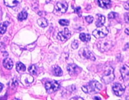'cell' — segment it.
<instances>
[{
	"mask_svg": "<svg viewBox=\"0 0 129 100\" xmlns=\"http://www.w3.org/2000/svg\"><path fill=\"white\" fill-rule=\"evenodd\" d=\"M102 88L101 83L97 81H92L87 85L82 87V90L85 93H96L100 92Z\"/></svg>",
	"mask_w": 129,
	"mask_h": 100,
	"instance_id": "obj_1",
	"label": "cell"
},
{
	"mask_svg": "<svg viewBox=\"0 0 129 100\" xmlns=\"http://www.w3.org/2000/svg\"><path fill=\"white\" fill-rule=\"evenodd\" d=\"M114 78L115 76L114 74V69L111 66H108L105 67L101 76L102 81L105 84H109L114 80Z\"/></svg>",
	"mask_w": 129,
	"mask_h": 100,
	"instance_id": "obj_2",
	"label": "cell"
},
{
	"mask_svg": "<svg viewBox=\"0 0 129 100\" xmlns=\"http://www.w3.org/2000/svg\"><path fill=\"white\" fill-rule=\"evenodd\" d=\"M108 33H109V30L107 28L106 26H102L98 27L97 29L93 31L92 35L97 39H102L108 35Z\"/></svg>",
	"mask_w": 129,
	"mask_h": 100,
	"instance_id": "obj_3",
	"label": "cell"
},
{
	"mask_svg": "<svg viewBox=\"0 0 129 100\" xmlns=\"http://www.w3.org/2000/svg\"><path fill=\"white\" fill-rule=\"evenodd\" d=\"M46 90L48 92L52 93L54 92L57 91L58 90L60 85L58 83V82L56 81H50L46 82L45 85Z\"/></svg>",
	"mask_w": 129,
	"mask_h": 100,
	"instance_id": "obj_4",
	"label": "cell"
},
{
	"mask_svg": "<svg viewBox=\"0 0 129 100\" xmlns=\"http://www.w3.org/2000/svg\"><path fill=\"white\" fill-rule=\"evenodd\" d=\"M79 54L81 57L83 58L90 60L92 61L95 60V57H94V55L87 48H82V49H81L80 51H79Z\"/></svg>",
	"mask_w": 129,
	"mask_h": 100,
	"instance_id": "obj_5",
	"label": "cell"
},
{
	"mask_svg": "<svg viewBox=\"0 0 129 100\" xmlns=\"http://www.w3.org/2000/svg\"><path fill=\"white\" fill-rule=\"evenodd\" d=\"M112 42L109 41H100L98 43V48L100 49V51L102 52H105L110 49L112 48Z\"/></svg>",
	"mask_w": 129,
	"mask_h": 100,
	"instance_id": "obj_6",
	"label": "cell"
},
{
	"mask_svg": "<svg viewBox=\"0 0 129 100\" xmlns=\"http://www.w3.org/2000/svg\"><path fill=\"white\" fill-rule=\"evenodd\" d=\"M68 9V4L66 2L62 1V2H59L57 3L55 7V11L56 12L61 14H64L66 12L67 10Z\"/></svg>",
	"mask_w": 129,
	"mask_h": 100,
	"instance_id": "obj_7",
	"label": "cell"
},
{
	"mask_svg": "<svg viewBox=\"0 0 129 100\" xmlns=\"http://www.w3.org/2000/svg\"><path fill=\"white\" fill-rule=\"evenodd\" d=\"M67 71L71 76H76L80 73L81 69L74 64H69L67 66Z\"/></svg>",
	"mask_w": 129,
	"mask_h": 100,
	"instance_id": "obj_8",
	"label": "cell"
},
{
	"mask_svg": "<svg viewBox=\"0 0 129 100\" xmlns=\"http://www.w3.org/2000/svg\"><path fill=\"white\" fill-rule=\"evenodd\" d=\"M112 90L115 95L117 96H121L125 92V88L119 83H115L112 86Z\"/></svg>",
	"mask_w": 129,
	"mask_h": 100,
	"instance_id": "obj_9",
	"label": "cell"
},
{
	"mask_svg": "<svg viewBox=\"0 0 129 100\" xmlns=\"http://www.w3.org/2000/svg\"><path fill=\"white\" fill-rule=\"evenodd\" d=\"M71 34L70 31L69 30L68 28H64L63 30V31L62 32H59L58 35H57V37L60 41H67V39H69V38L71 37Z\"/></svg>",
	"mask_w": 129,
	"mask_h": 100,
	"instance_id": "obj_10",
	"label": "cell"
},
{
	"mask_svg": "<svg viewBox=\"0 0 129 100\" xmlns=\"http://www.w3.org/2000/svg\"><path fill=\"white\" fill-rule=\"evenodd\" d=\"M21 82L22 83L23 85H28L31 84L34 81V78L31 75L28 74H23L21 76Z\"/></svg>",
	"mask_w": 129,
	"mask_h": 100,
	"instance_id": "obj_11",
	"label": "cell"
},
{
	"mask_svg": "<svg viewBox=\"0 0 129 100\" xmlns=\"http://www.w3.org/2000/svg\"><path fill=\"white\" fill-rule=\"evenodd\" d=\"M121 74V76L123 79L125 80V81H128V66L126 65H123L120 69Z\"/></svg>",
	"mask_w": 129,
	"mask_h": 100,
	"instance_id": "obj_12",
	"label": "cell"
},
{
	"mask_svg": "<svg viewBox=\"0 0 129 100\" xmlns=\"http://www.w3.org/2000/svg\"><path fill=\"white\" fill-rule=\"evenodd\" d=\"M99 6L103 9H109L111 7L110 0H98Z\"/></svg>",
	"mask_w": 129,
	"mask_h": 100,
	"instance_id": "obj_13",
	"label": "cell"
},
{
	"mask_svg": "<svg viewBox=\"0 0 129 100\" xmlns=\"http://www.w3.org/2000/svg\"><path fill=\"white\" fill-rule=\"evenodd\" d=\"M97 21L95 23V26L97 27H100V26H103L105 22V17L103 15L97 14L96 15Z\"/></svg>",
	"mask_w": 129,
	"mask_h": 100,
	"instance_id": "obj_14",
	"label": "cell"
},
{
	"mask_svg": "<svg viewBox=\"0 0 129 100\" xmlns=\"http://www.w3.org/2000/svg\"><path fill=\"white\" fill-rule=\"evenodd\" d=\"M3 65L5 68H6L7 69H12L14 65L13 61H12V60L11 58H6L3 60Z\"/></svg>",
	"mask_w": 129,
	"mask_h": 100,
	"instance_id": "obj_15",
	"label": "cell"
},
{
	"mask_svg": "<svg viewBox=\"0 0 129 100\" xmlns=\"http://www.w3.org/2000/svg\"><path fill=\"white\" fill-rule=\"evenodd\" d=\"M22 0H4L5 5L9 7H14L21 2Z\"/></svg>",
	"mask_w": 129,
	"mask_h": 100,
	"instance_id": "obj_16",
	"label": "cell"
},
{
	"mask_svg": "<svg viewBox=\"0 0 129 100\" xmlns=\"http://www.w3.org/2000/svg\"><path fill=\"white\" fill-rule=\"evenodd\" d=\"M26 70L25 65L21 62H18L16 64V71H18V73H22L25 72Z\"/></svg>",
	"mask_w": 129,
	"mask_h": 100,
	"instance_id": "obj_17",
	"label": "cell"
},
{
	"mask_svg": "<svg viewBox=\"0 0 129 100\" xmlns=\"http://www.w3.org/2000/svg\"><path fill=\"white\" fill-rule=\"evenodd\" d=\"M79 39L83 42H88L90 41V35L85 33H81L79 35Z\"/></svg>",
	"mask_w": 129,
	"mask_h": 100,
	"instance_id": "obj_18",
	"label": "cell"
},
{
	"mask_svg": "<svg viewBox=\"0 0 129 100\" xmlns=\"http://www.w3.org/2000/svg\"><path fill=\"white\" fill-rule=\"evenodd\" d=\"M38 24L42 28H45L48 26V21L45 18H40L38 20Z\"/></svg>",
	"mask_w": 129,
	"mask_h": 100,
	"instance_id": "obj_19",
	"label": "cell"
},
{
	"mask_svg": "<svg viewBox=\"0 0 129 100\" xmlns=\"http://www.w3.org/2000/svg\"><path fill=\"white\" fill-rule=\"evenodd\" d=\"M52 72L54 75L56 76H60L63 74L62 69L59 66H55L54 68L53 69Z\"/></svg>",
	"mask_w": 129,
	"mask_h": 100,
	"instance_id": "obj_20",
	"label": "cell"
},
{
	"mask_svg": "<svg viewBox=\"0 0 129 100\" xmlns=\"http://www.w3.org/2000/svg\"><path fill=\"white\" fill-rule=\"evenodd\" d=\"M27 16H28V14L27 12L25 11V10H23L20 13L18 14V19L20 21H22L25 20V19L27 18Z\"/></svg>",
	"mask_w": 129,
	"mask_h": 100,
	"instance_id": "obj_21",
	"label": "cell"
},
{
	"mask_svg": "<svg viewBox=\"0 0 129 100\" xmlns=\"http://www.w3.org/2000/svg\"><path fill=\"white\" fill-rule=\"evenodd\" d=\"M9 23L7 21H5L3 23L0 24V33L1 34H3L6 32L7 28V26L9 25Z\"/></svg>",
	"mask_w": 129,
	"mask_h": 100,
	"instance_id": "obj_22",
	"label": "cell"
},
{
	"mask_svg": "<svg viewBox=\"0 0 129 100\" xmlns=\"http://www.w3.org/2000/svg\"><path fill=\"white\" fill-rule=\"evenodd\" d=\"M28 72L30 73L31 74H34V75H36L38 70H37V67L35 65H32L29 68H28Z\"/></svg>",
	"mask_w": 129,
	"mask_h": 100,
	"instance_id": "obj_23",
	"label": "cell"
},
{
	"mask_svg": "<svg viewBox=\"0 0 129 100\" xmlns=\"http://www.w3.org/2000/svg\"><path fill=\"white\" fill-rule=\"evenodd\" d=\"M118 16V14H117V13H116V12H110V13L109 14V15H108V18H109V19H115V18H116Z\"/></svg>",
	"mask_w": 129,
	"mask_h": 100,
	"instance_id": "obj_24",
	"label": "cell"
},
{
	"mask_svg": "<svg viewBox=\"0 0 129 100\" xmlns=\"http://www.w3.org/2000/svg\"><path fill=\"white\" fill-rule=\"evenodd\" d=\"M59 23L60 24L61 26H69V21L67 20V19H61L59 21Z\"/></svg>",
	"mask_w": 129,
	"mask_h": 100,
	"instance_id": "obj_25",
	"label": "cell"
},
{
	"mask_svg": "<svg viewBox=\"0 0 129 100\" xmlns=\"http://www.w3.org/2000/svg\"><path fill=\"white\" fill-rule=\"evenodd\" d=\"M85 20H86V21H87L88 23L90 24L92 23L93 20H94V18H93L92 16H87V17L85 18Z\"/></svg>",
	"mask_w": 129,
	"mask_h": 100,
	"instance_id": "obj_26",
	"label": "cell"
},
{
	"mask_svg": "<svg viewBox=\"0 0 129 100\" xmlns=\"http://www.w3.org/2000/svg\"><path fill=\"white\" fill-rule=\"evenodd\" d=\"M79 46V43H78V41L75 40V41H73V42L72 43V47L73 49H77Z\"/></svg>",
	"mask_w": 129,
	"mask_h": 100,
	"instance_id": "obj_27",
	"label": "cell"
},
{
	"mask_svg": "<svg viewBox=\"0 0 129 100\" xmlns=\"http://www.w3.org/2000/svg\"><path fill=\"white\" fill-rule=\"evenodd\" d=\"M18 85V81L16 80V78H14L13 80H12V82L10 83V85L12 86V87H16Z\"/></svg>",
	"mask_w": 129,
	"mask_h": 100,
	"instance_id": "obj_28",
	"label": "cell"
},
{
	"mask_svg": "<svg viewBox=\"0 0 129 100\" xmlns=\"http://www.w3.org/2000/svg\"><path fill=\"white\" fill-rule=\"evenodd\" d=\"M74 11H75L74 12H76V14H78V15L79 16V17H81V8L80 7L75 8Z\"/></svg>",
	"mask_w": 129,
	"mask_h": 100,
	"instance_id": "obj_29",
	"label": "cell"
},
{
	"mask_svg": "<svg viewBox=\"0 0 129 100\" xmlns=\"http://www.w3.org/2000/svg\"><path fill=\"white\" fill-rule=\"evenodd\" d=\"M125 22L126 23H128V14H125Z\"/></svg>",
	"mask_w": 129,
	"mask_h": 100,
	"instance_id": "obj_30",
	"label": "cell"
},
{
	"mask_svg": "<svg viewBox=\"0 0 129 100\" xmlns=\"http://www.w3.org/2000/svg\"><path fill=\"white\" fill-rule=\"evenodd\" d=\"M71 99H83L81 98V97H72V98H71Z\"/></svg>",
	"mask_w": 129,
	"mask_h": 100,
	"instance_id": "obj_31",
	"label": "cell"
},
{
	"mask_svg": "<svg viewBox=\"0 0 129 100\" xmlns=\"http://www.w3.org/2000/svg\"><path fill=\"white\" fill-rule=\"evenodd\" d=\"M3 85L0 83V92H2V90H3Z\"/></svg>",
	"mask_w": 129,
	"mask_h": 100,
	"instance_id": "obj_32",
	"label": "cell"
},
{
	"mask_svg": "<svg viewBox=\"0 0 129 100\" xmlns=\"http://www.w3.org/2000/svg\"><path fill=\"white\" fill-rule=\"evenodd\" d=\"M125 9L128 10V2L127 3V5H125Z\"/></svg>",
	"mask_w": 129,
	"mask_h": 100,
	"instance_id": "obj_33",
	"label": "cell"
},
{
	"mask_svg": "<svg viewBox=\"0 0 129 100\" xmlns=\"http://www.w3.org/2000/svg\"><path fill=\"white\" fill-rule=\"evenodd\" d=\"M94 99H98V100H100V99H101V98H100V97H94Z\"/></svg>",
	"mask_w": 129,
	"mask_h": 100,
	"instance_id": "obj_34",
	"label": "cell"
},
{
	"mask_svg": "<svg viewBox=\"0 0 129 100\" xmlns=\"http://www.w3.org/2000/svg\"><path fill=\"white\" fill-rule=\"evenodd\" d=\"M125 33H127V35H128V29L125 30Z\"/></svg>",
	"mask_w": 129,
	"mask_h": 100,
	"instance_id": "obj_35",
	"label": "cell"
}]
</instances>
